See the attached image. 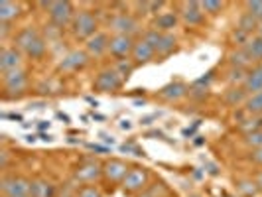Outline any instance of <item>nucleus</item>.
Masks as SVG:
<instances>
[{"label": "nucleus", "mask_w": 262, "mask_h": 197, "mask_svg": "<svg viewBox=\"0 0 262 197\" xmlns=\"http://www.w3.org/2000/svg\"><path fill=\"white\" fill-rule=\"evenodd\" d=\"M14 43H16L14 48H18L20 52L26 53L28 57H32V59H41L46 55V50H48L46 39L39 36V32L36 28L20 30L16 34V38H14Z\"/></svg>", "instance_id": "1"}, {"label": "nucleus", "mask_w": 262, "mask_h": 197, "mask_svg": "<svg viewBox=\"0 0 262 197\" xmlns=\"http://www.w3.org/2000/svg\"><path fill=\"white\" fill-rule=\"evenodd\" d=\"M97 18L91 10H81V12L75 14L73 22H71V34L77 39H89L97 34Z\"/></svg>", "instance_id": "2"}, {"label": "nucleus", "mask_w": 262, "mask_h": 197, "mask_svg": "<svg viewBox=\"0 0 262 197\" xmlns=\"http://www.w3.org/2000/svg\"><path fill=\"white\" fill-rule=\"evenodd\" d=\"M0 189L4 197H30L32 182L22 176H6L0 182Z\"/></svg>", "instance_id": "3"}, {"label": "nucleus", "mask_w": 262, "mask_h": 197, "mask_svg": "<svg viewBox=\"0 0 262 197\" xmlns=\"http://www.w3.org/2000/svg\"><path fill=\"white\" fill-rule=\"evenodd\" d=\"M50 20H52L53 26L57 28H66L71 26L73 18H75V10H73V4L67 2V0H57V2H52L50 6Z\"/></svg>", "instance_id": "4"}, {"label": "nucleus", "mask_w": 262, "mask_h": 197, "mask_svg": "<svg viewBox=\"0 0 262 197\" xmlns=\"http://www.w3.org/2000/svg\"><path fill=\"white\" fill-rule=\"evenodd\" d=\"M122 83H124V79H122V75L118 73L117 69H105L95 77L93 89L99 93H113L118 91L122 87Z\"/></svg>", "instance_id": "5"}, {"label": "nucleus", "mask_w": 262, "mask_h": 197, "mask_svg": "<svg viewBox=\"0 0 262 197\" xmlns=\"http://www.w3.org/2000/svg\"><path fill=\"white\" fill-rule=\"evenodd\" d=\"M4 95L6 97H20L28 89V75L24 69H16L10 73H4Z\"/></svg>", "instance_id": "6"}, {"label": "nucleus", "mask_w": 262, "mask_h": 197, "mask_svg": "<svg viewBox=\"0 0 262 197\" xmlns=\"http://www.w3.org/2000/svg\"><path fill=\"white\" fill-rule=\"evenodd\" d=\"M134 46H136V41L132 39V36L115 34V36H111V41H108V53H111L113 57H117L118 61H122L124 57L132 55Z\"/></svg>", "instance_id": "7"}, {"label": "nucleus", "mask_w": 262, "mask_h": 197, "mask_svg": "<svg viewBox=\"0 0 262 197\" xmlns=\"http://www.w3.org/2000/svg\"><path fill=\"white\" fill-rule=\"evenodd\" d=\"M101 176H103V166L97 160H87V162L79 164L75 173H73L75 182H79V184H93Z\"/></svg>", "instance_id": "8"}, {"label": "nucleus", "mask_w": 262, "mask_h": 197, "mask_svg": "<svg viewBox=\"0 0 262 197\" xmlns=\"http://www.w3.org/2000/svg\"><path fill=\"white\" fill-rule=\"evenodd\" d=\"M128 171H130V168L126 166V162H122L118 158H111L103 164V176L111 184H122Z\"/></svg>", "instance_id": "9"}, {"label": "nucleus", "mask_w": 262, "mask_h": 197, "mask_svg": "<svg viewBox=\"0 0 262 197\" xmlns=\"http://www.w3.org/2000/svg\"><path fill=\"white\" fill-rule=\"evenodd\" d=\"M87 63H89V53L83 52V50H73V52H69L66 57L59 61L57 71L73 73V71H79V69L87 67Z\"/></svg>", "instance_id": "10"}, {"label": "nucleus", "mask_w": 262, "mask_h": 197, "mask_svg": "<svg viewBox=\"0 0 262 197\" xmlns=\"http://www.w3.org/2000/svg\"><path fill=\"white\" fill-rule=\"evenodd\" d=\"M108 28L115 32V34H124V36H132L138 32V20L130 16V14H117L108 20Z\"/></svg>", "instance_id": "11"}, {"label": "nucleus", "mask_w": 262, "mask_h": 197, "mask_svg": "<svg viewBox=\"0 0 262 197\" xmlns=\"http://www.w3.org/2000/svg\"><path fill=\"white\" fill-rule=\"evenodd\" d=\"M122 189L128 191V193H138V191H144L146 185H148V171L144 168H130V171L126 173L124 182H122Z\"/></svg>", "instance_id": "12"}, {"label": "nucleus", "mask_w": 262, "mask_h": 197, "mask_svg": "<svg viewBox=\"0 0 262 197\" xmlns=\"http://www.w3.org/2000/svg\"><path fill=\"white\" fill-rule=\"evenodd\" d=\"M16 69H22V52L18 48H4L0 52V71L10 73Z\"/></svg>", "instance_id": "13"}, {"label": "nucleus", "mask_w": 262, "mask_h": 197, "mask_svg": "<svg viewBox=\"0 0 262 197\" xmlns=\"http://www.w3.org/2000/svg\"><path fill=\"white\" fill-rule=\"evenodd\" d=\"M182 20L189 26H201L205 22V12L201 10V2H185Z\"/></svg>", "instance_id": "14"}, {"label": "nucleus", "mask_w": 262, "mask_h": 197, "mask_svg": "<svg viewBox=\"0 0 262 197\" xmlns=\"http://www.w3.org/2000/svg\"><path fill=\"white\" fill-rule=\"evenodd\" d=\"M108 41H111L108 34L97 32V34L85 43V52L89 53V55H95V57H101L105 52H108Z\"/></svg>", "instance_id": "15"}, {"label": "nucleus", "mask_w": 262, "mask_h": 197, "mask_svg": "<svg viewBox=\"0 0 262 197\" xmlns=\"http://www.w3.org/2000/svg\"><path fill=\"white\" fill-rule=\"evenodd\" d=\"M156 57V50L146 41V39H140V41H136V46H134V52H132V61L136 63V65H142V63H148V61H152Z\"/></svg>", "instance_id": "16"}, {"label": "nucleus", "mask_w": 262, "mask_h": 197, "mask_svg": "<svg viewBox=\"0 0 262 197\" xmlns=\"http://www.w3.org/2000/svg\"><path fill=\"white\" fill-rule=\"evenodd\" d=\"M243 89L247 91V95H254V93L262 91V65L252 67L249 73H247V79L243 83Z\"/></svg>", "instance_id": "17"}, {"label": "nucleus", "mask_w": 262, "mask_h": 197, "mask_svg": "<svg viewBox=\"0 0 262 197\" xmlns=\"http://www.w3.org/2000/svg\"><path fill=\"white\" fill-rule=\"evenodd\" d=\"M22 12V6L18 2H12V0H2L0 2V22L2 24H10L14 22Z\"/></svg>", "instance_id": "18"}, {"label": "nucleus", "mask_w": 262, "mask_h": 197, "mask_svg": "<svg viewBox=\"0 0 262 197\" xmlns=\"http://www.w3.org/2000/svg\"><path fill=\"white\" fill-rule=\"evenodd\" d=\"M178 22H180L178 14L162 12V14H158L156 18H154V30L162 32V34H170V30H173V28L178 26Z\"/></svg>", "instance_id": "19"}, {"label": "nucleus", "mask_w": 262, "mask_h": 197, "mask_svg": "<svg viewBox=\"0 0 262 197\" xmlns=\"http://www.w3.org/2000/svg\"><path fill=\"white\" fill-rule=\"evenodd\" d=\"M185 95H187V87H185L182 81H173V83L166 85V87L160 91V97H162L164 101H180Z\"/></svg>", "instance_id": "20"}, {"label": "nucleus", "mask_w": 262, "mask_h": 197, "mask_svg": "<svg viewBox=\"0 0 262 197\" xmlns=\"http://www.w3.org/2000/svg\"><path fill=\"white\" fill-rule=\"evenodd\" d=\"M30 197H55V185L48 180H34Z\"/></svg>", "instance_id": "21"}, {"label": "nucleus", "mask_w": 262, "mask_h": 197, "mask_svg": "<svg viewBox=\"0 0 262 197\" xmlns=\"http://www.w3.org/2000/svg\"><path fill=\"white\" fill-rule=\"evenodd\" d=\"M247 99H249V95H247V91H245L243 87H231L229 91L225 93V97H223V101L229 106L245 105V103H247Z\"/></svg>", "instance_id": "22"}, {"label": "nucleus", "mask_w": 262, "mask_h": 197, "mask_svg": "<svg viewBox=\"0 0 262 197\" xmlns=\"http://www.w3.org/2000/svg\"><path fill=\"white\" fill-rule=\"evenodd\" d=\"M176 48H178L176 36H171V34H162V39H160V43H158V48H156V55L166 57V55H170L171 52H176Z\"/></svg>", "instance_id": "23"}, {"label": "nucleus", "mask_w": 262, "mask_h": 197, "mask_svg": "<svg viewBox=\"0 0 262 197\" xmlns=\"http://www.w3.org/2000/svg\"><path fill=\"white\" fill-rule=\"evenodd\" d=\"M229 61H231V65L238 67V69H247L250 63H254V61L250 59L249 52H247L245 48H238V50H235V52L229 55Z\"/></svg>", "instance_id": "24"}, {"label": "nucleus", "mask_w": 262, "mask_h": 197, "mask_svg": "<svg viewBox=\"0 0 262 197\" xmlns=\"http://www.w3.org/2000/svg\"><path fill=\"white\" fill-rule=\"evenodd\" d=\"M245 113L250 117H262V91L249 95V99L245 103Z\"/></svg>", "instance_id": "25"}, {"label": "nucleus", "mask_w": 262, "mask_h": 197, "mask_svg": "<svg viewBox=\"0 0 262 197\" xmlns=\"http://www.w3.org/2000/svg\"><path fill=\"white\" fill-rule=\"evenodd\" d=\"M245 50L249 52L252 61H262V36H258V34L252 36L249 39V43L245 46Z\"/></svg>", "instance_id": "26"}, {"label": "nucleus", "mask_w": 262, "mask_h": 197, "mask_svg": "<svg viewBox=\"0 0 262 197\" xmlns=\"http://www.w3.org/2000/svg\"><path fill=\"white\" fill-rule=\"evenodd\" d=\"M238 30H243V32H247V34H252V32H258V20L254 18V16H250L249 12H245L241 18H238Z\"/></svg>", "instance_id": "27"}, {"label": "nucleus", "mask_w": 262, "mask_h": 197, "mask_svg": "<svg viewBox=\"0 0 262 197\" xmlns=\"http://www.w3.org/2000/svg\"><path fill=\"white\" fill-rule=\"evenodd\" d=\"M247 73H249V71H245V69L231 67V71H229V83H231L233 87H236V85L243 87V83H245V79H247Z\"/></svg>", "instance_id": "28"}, {"label": "nucleus", "mask_w": 262, "mask_h": 197, "mask_svg": "<svg viewBox=\"0 0 262 197\" xmlns=\"http://www.w3.org/2000/svg\"><path fill=\"white\" fill-rule=\"evenodd\" d=\"M223 8H225V4L219 2V0H205V2H201V10L205 14H211V16L219 14Z\"/></svg>", "instance_id": "29"}, {"label": "nucleus", "mask_w": 262, "mask_h": 197, "mask_svg": "<svg viewBox=\"0 0 262 197\" xmlns=\"http://www.w3.org/2000/svg\"><path fill=\"white\" fill-rule=\"evenodd\" d=\"M245 144L250 146L252 150L254 148H262V130H254L245 134Z\"/></svg>", "instance_id": "30"}, {"label": "nucleus", "mask_w": 262, "mask_h": 197, "mask_svg": "<svg viewBox=\"0 0 262 197\" xmlns=\"http://www.w3.org/2000/svg\"><path fill=\"white\" fill-rule=\"evenodd\" d=\"M236 185H238V191L247 197L254 195L256 191H260V189H258V185H256V182H249V180H243V182H238Z\"/></svg>", "instance_id": "31"}, {"label": "nucleus", "mask_w": 262, "mask_h": 197, "mask_svg": "<svg viewBox=\"0 0 262 197\" xmlns=\"http://www.w3.org/2000/svg\"><path fill=\"white\" fill-rule=\"evenodd\" d=\"M247 6V12L250 14V16H254L258 22L262 20V0H250V2H247L245 4Z\"/></svg>", "instance_id": "32"}, {"label": "nucleus", "mask_w": 262, "mask_h": 197, "mask_svg": "<svg viewBox=\"0 0 262 197\" xmlns=\"http://www.w3.org/2000/svg\"><path fill=\"white\" fill-rule=\"evenodd\" d=\"M77 197H103V193H101L95 185H85V187L79 191Z\"/></svg>", "instance_id": "33"}, {"label": "nucleus", "mask_w": 262, "mask_h": 197, "mask_svg": "<svg viewBox=\"0 0 262 197\" xmlns=\"http://www.w3.org/2000/svg\"><path fill=\"white\" fill-rule=\"evenodd\" d=\"M132 69H134V63H124V59L122 61H118V65H117V71L122 75V79H126L128 75L132 73Z\"/></svg>", "instance_id": "34"}, {"label": "nucleus", "mask_w": 262, "mask_h": 197, "mask_svg": "<svg viewBox=\"0 0 262 197\" xmlns=\"http://www.w3.org/2000/svg\"><path fill=\"white\" fill-rule=\"evenodd\" d=\"M249 160L252 162V164H256V166H262V148H254V150H250Z\"/></svg>", "instance_id": "35"}, {"label": "nucleus", "mask_w": 262, "mask_h": 197, "mask_svg": "<svg viewBox=\"0 0 262 197\" xmlns=\"http://www.w3.org/2000/svg\"><path fill=\"white\" fill-rule=\"evenodd\" d=\"M164 6V2H148V12L158 14V10Z\"/></svg>", "instance_id": "36"}, {"label": "nucleus", "mask_w": 262, "mask_h": 197, "mask_svg": "<svg viewBox=\"0 0 262 197\" xmlns=\"http://www.w3.org/2000/svg\"><path fill=\"white\" fill-rule=\"evenodd\" d=\"M254 182H256V185H258V189L262 191V171L258 173V176H256V178H254Z\"/></svg>", "instance_id": "37"}, {"label": "nucleus", "mask_w": 262, "mask_h": 197, "mask_svg": "<svg viewBox=\"0 0 262 197\" xmlns=\"http://www.w3.org/2000/svg\"><path fill=\"white\" fill-rule=\"evenodd\" d=\"M258 36H262V20L258 22Z\"/></svg>", "instance_id": "38"}, {"label": "nucleus", "mask_w": 262, "mask_h": 197, "mask_svg": "<svg viewBox=\"0 0 262 197\" xmlns=\"http://www.w3.org/2000/svg\"><path fill=\"white\" fill-rule=\"evenodd\" d=\"M140 197H152V195H150V193H142Z\"/></svg>", "instance_id": "39"}, {"label": "nucleus", "mask_w": 262, "mask_h": 197, "mask_svg": "<svg viewBox=\"0 0 262 197\" xmlns=\"http://www.w3.org/2000/svg\"><path fill=\"white\" fill-rule=\"evenodd\" d=\"M191 197H199V195H191Z\"/></svg>", "instance_id": "40"}]
</instances>
